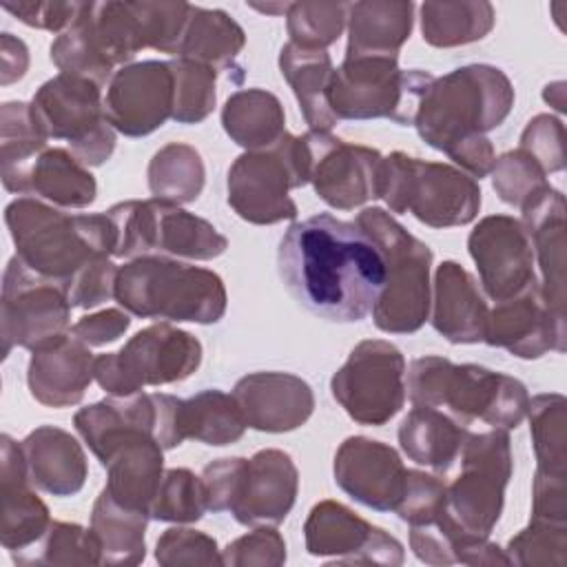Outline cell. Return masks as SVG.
Returning <instances> with one entry per match:
<instances>
[{"label":"cell","mask_w":567,"mask_h":567,"mask_svg":"<svg viewBox=\"0 0 567 567\" xmlns=\"http://www.w3.org/2000/svg\"><path fill=\"white\" fill-rule=\"evenodd\" d=\"M470 430L447 412L414 405L399 425V445L410 461L445 474L461 456Z\"/></svg>","instance_id":"obj_32"},{"label":"cell","mask_w":567,"mask_h":567,"mask_svg":"<svg viewBox=\"0 0 567 567\" xmlns=\"http://www.w3.org/2000/svg\"><path fill=\"white\" fill-rule=\"evenodd\" d=\"M445 483L427 472L408 470L405 487L394 514L410 525H427L441 518L445 509Z\"/></svg>","instance_id":"obj_51"},{"label":"cell","mask_w":567,"mask_h":567,"mask_svg":"<svg viewBox=\"0 0 567 567\" xmlns=\"http://www.w3.org/2000/svg\"><path fill=\"white\" fill-rule=\"evenodd\" d=\"M279 277L312 315L352 323L368 317L385 284V257L357 224L319 213L295 221L277 250Z\"/></svg>","instance_id":"obj_1"},{"label":"cell","mask_w":567,"mask_h":567,"mask_svg":"<svg viewBox=\"0 0 567 567\" xmlns=\"http://www.w3.org/2000/svg\"><path fill=\"white\" fill-rule=\"evenodd\" d=\"M206 507V492L202 476L186 467L164 470L159 489L151 503V518L162 523H197Z\"/></svg>","instance_id":"obj_45"},{"label":"cell","mask_w":567,"mask_h":567,"mask_svg":"<svg viewBox=\"0 0 567 567\" xmlns=\"http://www.w3.org/2000/svg\"><path fill=\"white\" fill-rule=\"evenodd\" d=\"M496 22L485 0H443L421 4V35L430 47L452 49L483 40Z\"/></svg>","instance_id":"obj_38"},{"label":"cell","mask_w":567,"mask_h":567,"mask_svg":"<svg viewBox=\"0 0 567 567\" xmlns=\"http://www.w3.org/2000/svg\"><path fill=\"white\" fill-rule=\"evenodd\" d=\"M233 396L248 427L257 432H292L315 412V392L290 372H252L241 377Z\"/></svg>","instance_id":"obj_24"},{"label":"cell","mask_w":567,"mask_h":567,"mask_svg":"<svg viewBox=\"0 0 567 567\" xmlns=\"http://www.w3.org/2000/svg\"><path fill=\"white\" fill-rule=\"evenodd\" d=\"M334 483L357 503L394 512L405 487L408 467L399 452L368 436H348L334 454Z\"/></svg>","instance_id":"obj_22"},{"label":"cell","mask_w":567,"mask_h":567,"mask_svg":"<svg viewBox=\"0 0 567 567\" xmlns=\"http://www.w3.org/2000/svg\"><path fill=\"white\" fill-rule=\"evenodd\" d=\"M47 135L35 120L31 102H4L0 106V171L16 168L47 148Z\"/></svg>","instance_id":"obj_46"},{"label":"cell","mask_w":567,"mask_h":567,"mask_svg":"<svg viewBox=\"0 0 567 567\" xmlns=\"http://www.w3.org/2000/svg\"><path fill=\"white\" fill-rule=\"evenodd\" d=\"M95 357L71 332L31 352L27 385L31 396L47 408H71L84 399L93 377Z\"/></svg>","instance_id":"obj_27"},{"label":"cell","mask_w":567,"mask_h":567,"mask_svg":"<svg viewBox=\"0 0 567 567\" xmlns=\"http://www.w3.org/2000/svg\"><path fill=\"white\" fill-rule=\"evenodd\" d=\"M379 197L392 213H410L430 228L465 226L481 210V186L452 164L394 151L383 157Z\"/></svg>","instance_id":"obj_7"},{"label":"cell","mask_w":567,"mask_h":567,"mask_svg":"<svg viewBox=\"0 0 567 567\" xmlns=\"http://www.w3.org/2000/svg\"><path fill=\"white\" fill-rule=\"evenodd\" d=\"M467 250L476 264L483 295L494 303L536 284L532 239L523 221L512 215L483 217L467 237Z\"/></svg>","instance_id":"obj_19"},{"label":"cell","mask_w":567,"mask_h":567,"mask_svg":"<svg viewBox=\"0 0 567 567\" xmlns=\"http://www.w3.org/2000/svg\"><path fill=\"white\" fill-rule=\"evenodd\" d=\"M299 492V472L290 454L266 447L246 458L233 518L246 527L279 525L292 509Z\"/></svg>","instance_id":"obj_23"},{"label":"cell","mask_w":567,"mask_h":567,"mask_svg":"<svg viewBox=\"0 0 567 567\" xmlns=\"http://www.w3.org/2000/svg\"><path fill=\"white\" fill-rule=\"evenodd\" d=\"M279 97L266 89H239L221 109L226 135L246 151H266L286 135Z\"/></svg>","instance_id":"obj_35"},{"label":"cell","mask_w":567,"mask_h":567,"mask_svg":"<svg viewBox=\"0 0 567 567\" xmlns=\"http://www.w3.org/2000/svg\"><path fill=\"white\" fill-rule=\"evenodd\" d=\"M106 215L115 228L113 257L137 259L164 255L173 259L208 261L226 252L228 239L204 217L159 199H128Z\"/></svg>","instance_id":"obj_8"},{"label":"cell","mask_w":567,"mask_h":567,"mask_svg":"<svg viewBox=\"0 0 567 567\" xmlns=\"http://www.w3.org/2000/svg\"><path fill=\"white\" fill-rule=\"evenodd\" d=\"M427 71L399 66V58L346 55L334 69L328 102L337 120L390 117L396 124H412L416 97Z\"/></svg>","instance_id":"obj_12"},{"label":"cell","mask_w":567,"mask_h":567,"mask_svg":"<svg viewBox=\"0 0 567 567\" xmlns=\"http://www.w3.org/2000/svg\"><path fill=\"white\" fill-rule=\"evenodd\" d=\"M31 109L49 140H64L80 164L102 166L115 151V128L104 115L102 86L58 73L33 95Z\"/></svg>","instance_id":"obj_13"},{"label":"cell","mask_w":567,"mask_h":567,"mask_svg":"<svg viewBox=\"0 0 567 567\" xmlns=\"http://www.w3.org/2000/svg\"><path fill=\"white\" fill-rule=\"evenodd\" d=\"M148 49L177 58L193 4L188 2H135Z\"/></svg>","instance_id":"obj_49"},{"label":"cell","mask_w":567,"mask_h":567,"mask_svg":"<svg viewBox=\"0 0 567 567\" xmlns=\"http://www.w3.org/2000/svg\"><path fill=\"white\" fill-rule=\"evenodd\" d=\"M244 465H246L244 456H226V458H217L204 467L202 483H204V492H206L208 512H215V514L230 512V507L237 498V492H239Z\"/></svg>","instance_id":"obj_55"},{"label":"cell","mask_w":567,"mask_h":567,"mask_svg":"<svg viewBox=\"0 0 567 567\" xmlns=\"http://www.w3.org/2000/svg\"><path fill=\"white\" fill-rule=\"evenodd\" d=\"M414 2L363 0L348 9L346 55L399 58V49L412 33Z\"/></svg>","instance_id":"obj_33"},{"label":"cell","mask_w":567,"mask_h":567,"mask_svg":"<svg viewBox=\"0 0 567 567\" xmlns=\"http://www.w3.org/2000/svg\"><path fill=\"white\" fill-rule=\"evenodd\" d=\"M244 44V29L226 11L193 4L177 58L208 64L215 71H237L235 62Z\"/></svg>","instance_id":"obj_37"},{"label":"cell","mask_w":567,"mask_h":567,"mask_svg":"<svg viewBox=\"0 0 567 567\" xmlns=\"http://www.w3.org/2000/svg\"><path fill=\"white\" fill-rule=\"evenodd\" d=\"M104 489L124 507L151 512L164 476V447L151 434L126 436L102 463ZM151 516V514H148Z\"/></svg>","instance_id":"obj_31"},{"label":"cell","mask_w":567,"mask_h":567,"mask_svg":"<svg viewBox=\"0 0 567 567\" xmlns=\"http://www.w3.org/2000/svg\"><path fill=\"white\" fill-rule=\"evenodd\" d=\"M330 390L343 412L361 425H385L405 403V359L385 339L357 343L332 374Z\"/></svg>","instance_id":"obj_14"},{"label":"cell","mask_w":567,"mask_h":567,"mask_svg":"<svg viewBox=\"0 0 567 567\" xmlns=\"http://www.w3.org/2000/svg\"><path fill=\"white\" fill-rule=\"evenodd\" d=\"M9 193L35 197L58 208H86L95 202L97 184L91 171L66 148H44L22 166L0 171Z\"/></svg>","instance_id":"obj_25"},{"label":"cell","mask_w":567,"mask_h":567,"mask_svg":"<svg viewBox=\"0 0 567 567\" xmlns=\"http://www.w3.org/2000/svg\"><path fill=\"white\" fill-rule=\"evenodd\" d=\"M357 224L385 257V284L372 308L374 326L388 334H412L430 319L432 250L379 206L363 208Z\"/></svg>","instance_id":"obj_6"},{"label":"cell","mask_w":567,"mask_h":567,"mask_svg":"<svg viewBox=\"0 0 567 567\" xmlns=\"http://www.w3.org/2000/svg\"><path fill=\"white\" fill-rule=\"evenodd\" d=\"M202 343L166 321L135 332L117 352L97 354L93 377L111 396H128L146 385L188 379L202 363Z\"/></svg>","instance_id":"obj_10"},{"label":"cell","mask_w":567,"mask_h":567,"mask_svg":"<svg viewBox=\"0 0 567 567\" xmlns=\"http://www.w3.org/2000/svg\"><path fill=\"white\" fill-rule=\"evenodd\" d=\"M66 288L35 275L18 257H11L2 275L0 334L2 354L11 348L38 350L66 334L71 319Z\"/></svg>","instance_id":"obj_15"},{"label":"cell","mask_w":567,"mask_h":567,"mask_svg":"<svg viewBox=\"0 0 567 567\" xmlns=\"http://www.w3.org/2000/svg\"><path fill=\"white\" fill-rule=\"evenodd\" d=\"M405 374L412 405L439 408L465 427L478 419L498 430H514L529 408L523 381L485 365L427 354L414 359Z\"/></svg>","instance_id":"obj_4"},{"label":"cell","mask_w":567,"mask_h":567,"mask_svg":"<svg viewBox=\"0 0 567 567\" xmlns=\"http://www.w3.org/2000/svg\"><path fill=\"white\" fill-rule=\"evenodd\" d=\"M128 326H131L128 312L120 308H104L100 312L80 317L69 332L82 343H86L89 348H97V346L117 341L128 330Z\"/></svg>","instance_id":"obj_58"},{"label":"cell","mask_w":567,"mask_h":567,"mask_svg":"<svg viewBox=\"0 0 567 567\" xmlns=\"http://www.w3.org/2000/svg\"><path fill=\"white\" fill-rule=\"evenodd\" d=\"M492 188L496 190L498 199L523 210L536 195L549 188L547 173L540 164L527 155L525 151H507L496 157L492 168Z\"/></svg>","instance_id":"obj_47"},{"label":"cell","mask_w":567,"mask_h":567,"mask_svg":"<svg viewBox=\"0 0 567 567\" xmlns=\"http://www.w3.org/2000/svg\"><path fill=\"white\" fill-rule=\"evenodd\" d=\"M306 551L352 565H401L403 545L339 501H319L303 523Z\"/></svg>","instance_id":"obj_18"},{"label":"cell","mask_w":567,"mask_h":567,"mask_svg":"<svg viewBox=\"0 0 567 567\" xmlns=\"http://www.w3.org/2000/svg\"><path fill=\"white\" fill-rule=\"evenodd\" d=\"M279 71L290 84L310 131H330L339 122L328 102L334 73L330 53L288 42L279 51Z\"/></svg>","instance_id":"obj_34"},{"label":"cell","mask_w":567,"mask_h":567,"mask_svg":"<svg viewBox=\"0 0 567 567\" xmlns=\"http://www.w3.org/2000/svg\"><path fill=\"white\" fill-rule=\"evenodd\" d=\"M84 2H40V0H20V2H2V9L16 16L27 27L62 33L66 31L80 16Z\"/></svg>","instance_id":"obj_56"},{"label":"cell","mask_w":567,"mask_h":567,"mask_svg":"<svg viewBox=\"0 0 567 567\" xmlns=\"http://www.w3.org/2000/svg\"><path fill=\"white\" fill-rule=\"evenodd\" d=\"M514 106L509 78L492 64H465L441 78L432 73L416 97L412 126L470 177H487L496 153L487 137Z\"/></svg>","instance_id":"obj_2"},{"label":"cell","mask_w":567,"mask_h":567,"mask_svg":"<svg viewBox=\"0 0 567 567\" xmlns=\"http://www.w3.org/2000/svg\"><path fill=\"white\" fill-rule=\"evenodd\" d=\"M520 213L540 266V292L558 315H565V195L549 186Z\"/></svg>","instance_id":"obj_30"},{"label":"cell","mask_w":567,"mask_h":567,"mask_svg":"<svg viewBox=\"0 0 567 567\" xmlns=\"http://www.w3.org/2000/svg\"><path fill=\"white\" fill-rule=\"evenodd\" d=\"M520 151L532 155L540 168L558 173L565 168V126L558 117L549 113H538L532 117L520 135Z\"/></svg>","instance_id":"obj_53"},{"label":"cell","mask_w":567,"mask_h":567,"mask_svg":"<svg viewBox=\"0 0 567 567\" xmlns=\"http://www.w3.org/2000/svg\"><path fill=\"white\" fill-rule=\"evenodd\" d=\"M529 434L536 454V470L565 474L567 470V401L558 392H543L529 399Z\"/></svg>","instance_id":"obj_41"},{"label":"cell","mask_w":567,"mask_h":567,"mask_svg":"<svg viewBox=\"0 0 567 567\" xmlns=\"http://www.w3.org/2000/svg\"><path fill=\"white\" fill-rule=\"evenodd\" d=\"M146 177L153 199L182 206L202 195L206 168L197 148L184 142H171L151 157Z\"/></svg>","instance_id":"obj_40"},{"label":"cell","mask_w":567,"mask_h":567,"mask_svg":"<svg viewBox=\"0 0 567 567\" xmlns=\"http://www.w3.org/2000/svg\"><path fill=\"white\" fill-rule=\"evenodd\" d=\"M18 565H100V545L91 527L78 523L51 520L44 536L22 554L13 556Z\"/></svg>","instance_id":"obj_42"},{"label":"cell","mask_w":567,"mask_h":567,"mask_svg":"<svg viewBox=\"0 0 567 567\" xmlns=\"http://www.w3.org/2000/svg\"><path fill=\"white\" fill-rule=\"evenodd\" d=\"M458 458L461 474L445 487L443 514L465 534L489 538L503 514L514 467L507 430L470 434Z\"/></svg>","instance_id":"obj_11"},{"label":"cell","mask_w":567,"mask_h":567,"mask_svg":"<svg viewBox=\"0 0 567 567\" xmlns=\"http://www.w3.org/2000/svg\"><path fill=\"white\" fill-rule=\"evenodd\" d=\"M179 425L184 441L195 439L217 447L237 443L248 427L235 396L217 388L182 399Z\"/></svg>","instance_id":"obj_39"},{"label":"cell","mask_w":567,"mask_h":567,"mask_svg":"<svg viewBox=\"0 0 567 567\" xmlns=\"http://www.w3.org/2000/svg\"><path fill=\"white\" fill-rule=\"evenodd\" d=\"M308 184L319 199L337 210H352L379 197L383 155L377 148L350 144L330 131H308Z\"/></svg>","instance_id":"obj_17"},{"label":"cell","mask_w":567,"mask_h":567,"mask_svg":"<svg viewBox=\"0 0 567 567\" xmlns=\"http://www.w3.org/2000/svg\"><path fill=\"white\" fill-rule=\"evenodd\" d=\"M0 543L11 556H16L33 547L44 536L51 525V516L44 501L33 492L20 443L9 434L0 436Z\"/></svg>","instance_id":"obj_26"},{"label":"cell","mask_w":567,"mask_h":567,"mask_svg":"<svg viewBox=\"0 0 567 567\" xmlns=\"http://www.w3.org/2000/svg\"><path fill=\"white\" fill-rule=\"evenodd\" d=\"M175 84L168 62L142 60L120 66L106 84L104 115L126 137H144L173 117Z\"/></svg>","instance_id":"obj_20"},{"label":"cell","mask_w":567,"mask_h":567,"mask_svg":"<svg viewBox=\"0 0 567 567\" xmlns=\"http://www.w3.org/2000/svg\"><path fill=\"white\" fill-rule=\"evenodd\" d=\"M248 7H252V9H257V11H261V13H286L288 11V7H290V2H266V4H259V2H248Z\"/></svg>","instance_id":"obj_61"},{"label":"cell","mask_w":567,"mask_h":567,"mask_svg":"<svg viewBox=\"0 0 567 567\" xmlns=\"http://www.w3.org/2000/svg\"><path fill=\"white\" fill-rule=\"evenodd\" d=\"M29 69V49L13 33L0 35V82L7 86L20 80Z\"/></svg>","instance_id":"obj_59"},{"label":"cell","mask_w":567,"mask_h":567,"mask_svg":"<svg viewBox=\"0 0 567 567\" xmlns=\"http://www.w3.org/2000/svg\"><path fill=\"white\" fill-rule=\"evenodd\" d=\"M532 520L567 525L565 474H547L536 470L532 485Z\"/></svg>","instance_id":"obj_57"},{"label":"cell","mask_w":567,"mask_h":567,"mask_svg":"<svg viewBox=\"0 0 567 567\" xmlns=\"http://www.w3.org/2000/svg\"><path fill=\"white\" fill-rule=\"evenodd\" d=\"M182 399L162 392H135L128 396H106L80 408L73 425L100 463L131 434H151L164 450L184 443L179 427Z\"/></svg>","instance_id":"obj_16"},{"label":"cell","mask_w":567,"mask_h":567,"mask_svg":"<svg viewBox=\"0 0 567 567\" xmlns=\"http://www.w3.org/2000/svg\"><path fill=\"white\" fill-rule=\"evenodd\" d=\"M430 321L450 343H478L485 337L489 306L476 279L456 261L436 266Z\"/></svg>","instance_id":"obj_28"},{"label":"cell","mask_w":567,"mask_h":567,"mask_svg":"<svg viewBox=\"0 0 567 567\" xmlns=\"http://www.w3.org/2000/svg\"><path fill=\"white\" fill-rule=\"evenodd\" d=\"M148 514L124 507L106 489L93 503L91 532L100 545V565H140L146 556Z\"/></svg>","instance_id":"obj_36"},{"label":"cell","mask_w":567,"mask_h":567,"mask_svg":"<svg viewBox=\"0 0 567 567\" xmlns=\"http://www.w3.org/2000/svg\"><path fill=\"white\" fill-rule=\"evenodd\" d=\"M120 268L109 257H93L71 279L66 295L73 308H95L109 299H115Z\"/></svg>","instance_id":"obj_54"},{"label":"cell","mask_w":567,"mask_h":567,"mask_svg":"<svg viewBox=\"0 0 567 567\" xmlns=\"http://www.w3.org/2000/svg\"><path fill=\"white\" fill-rule=\"evenodd\" d=\"M27 474L33 487L51 496L78 494L89 476L82 445L66 430L40 425L20 441Z\"/></svg>","instance_id":"obj_29"},{"label":"cell","mask_w":567,"mask_h":567,"mask_svg":"<svg viewBox=\"0 0 567 567\" xmlns=\"http://www.w3.org/2000/svg\"><path fill=\"white\" fill-rule=\"evenodd\" d=\"M308 184L303 135H286L266 151H246L228 168V206L250 224L270 226L297 217L292 188Z\"/></svg>","instance_id":"obj_9"},{"label":"cell","mask_w":567,"mask_h":567,"mask_svg":"<svg viewBox=\"0 0 567 567\" xmlns=\"http://www.w3.org/2000/svg\"><path fill=\"white\" fill-rule=\"evenodd\" d=\"M16 257L35 275L69 288L93 257H113L115 228L106 213L71 215L35 197H18L4 208Z\"/></svg>","instance_id":"obj_3"},{"label":"cell","mask_w":567,"mask_h":567,"mask_svg":"<svg viewBox=\"0 0 567 567\" xmlns=\"http://www.w3.org/2000/svg\"><path fill=\"white\" fill-rule=\"evenodd\" d=\"M483 341L503 348L518 359H538L549 350L565 352L567 328L565 315H558L543 297L540 284L496 301L489 308Z\"/></svg>","instance_id":"obj_21"},{"label":"cell","mask_w":567,"mask_h":567,"mask_svg":"<svg viewBox=\"0 0 567 567\" xmlns=\"http://www.w3.org/2000/svg\"><path fill=\"white\" fill-rule=\"evenodd\" d=\"M350 2H290L286 29L290 42L306 49H328L339 40L348 24Z\"/></svg>","instance_id":"obj_44"},{"label":"cell","mask_w":567,"mask_h":567,"mask_svg":"<svg viewBox=\"0 0 567 567\" xmlns=\"http://www.w3.org/2000/svg\"><path fill=\"white\" fill-rule=\"evenodd\" d=\"M155 560L164 567H215L224 565L217 540L190 527L166 529L155 545Z\"/></svg>","instance_id":"obj_50"},{"label":"cell","mask_w":567,"mask_h":567,"mask_svg":"<svg viewBox=\"0 0 567 567\" xmlns=\"http://www.w3.org/2000/svg\"><path fill=\"white\" fill-rule=\"evenodd\" d=\"M228 567H279L286 563V540L275 525H259L221 549Z\"/></svg>","instance_id":"obj_52"},{"label":"cell","mask_w":567,"mask_h":567,"mask_svg":"<svg viewBox=\"0 0 567 567\" xmlns=\"http://www.w3.org/2000/svg\"><path fill=\"white\" fill-rule=\"evenodd\" d=\"M115 301L135 317L217 323L228 295L221 277L208 268L164 255H146L120 266Z\"/></svg>","instance_id":"obj_5"},{"label":"cell","mask_w":567,"mask_h":567,"mask_svg":"<svg viewBox=\"0 0 567 567\" xmlns=\"http://www.w3.org/2000/svg\"><path fill=\"white\" fill-rule=\"evenodd\" d=\"M567 549V525L532 520L509 538L505 556L520 567H563Z\"/></svg>","instance_id":"obj_48"},{"label":"cell","mask_w":567,"mask_h":567,"mask_svg":"<svg viewBox=\"0 0 567 567\" xmlns=\"http://www.w3.org/2000/svg\"><path fill=\"white\" fill-rule=\"evenodd\" d=\"M543 100L558 113H565V82H551L543 91Z\"/></svg>","instance_id":"obj_60"},{"label":"cell","mask_w":567,"mask_h":567,"mask_svg":"<svg viewBox=\"0 0 567 567\" xmlns=\"http://www.w3.org/2000/svg\"><path fill=\"white\" fill-rule=\"evenodd\" d=\"M173 71L175 84V100H173V117L177 124H199L204 122L217 102L215 78L217 71L208 64L173 58L168 60Z\"/></svg>","instance_id":"obj_43"}]
</instances>
